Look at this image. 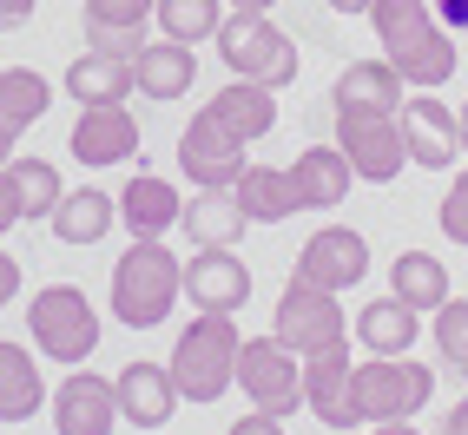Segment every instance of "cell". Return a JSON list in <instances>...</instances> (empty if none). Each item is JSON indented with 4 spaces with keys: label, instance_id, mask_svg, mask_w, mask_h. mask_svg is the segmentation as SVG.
<instances>
[{
    "label": "cell",
    "instance_id": "6da1fadb",
    "mask_svg": "<svg viewBox=\"0 0 468 435\" xmlns=\"http://www.w3.org/2000/svg\"><path fill=\"white\" fill-rule=\"evenodd\" d=\"M369 27H377L383 59L416 92H435L455 73V40H449V27L435 20L429 0H369Z\"/></svg>",
    "mask_w": 468,
    "mask_h": 435
},
{
    "label": "cell",
    "instance_id": "7a4b0ae2",
    "mask_svg": "<svg viewBox=\"0 0 468 435\" xmlns=\"http://www.w3.org/2000/svg\"><path fill=\"white\" fill-rule=\"evenodd\" d=\"M178 291H185V271L159 238H133L126 258L112 264V317L126 330H159Z\"/></svg>",
    "mask_w": 468,
    "mask_h": 435
},
{
    "label": "cell",
    "instance_id": "3957f363",
    "mask_svg": "<svg viewBox=\"0 0 468 435\" xmlns=\"http://www.w3.org/2000/svg\"><path fill=\"white\" fill-rule=\"evenodd\" d=\"M238 317H225V310H198L192 324L178 330V350H172V383L185 402H218L231 383H238Z\"/></svg>",
    "mask_w": 468,
    "mask_h": 435
},
{
    "label": "cell",
    "instance_id": "277c9868",
    "mask_svg": "<svg viewBox=\"0 0 468 435\" xmlns=\"http://www.w3.org/2000/svg\"><path fill=\"white\" fill-rule=\"evenodd\" d=\"M27 330H34V350L47 363H86L92 350H100V310L86 303L80 284H47L34 291V303H27Z\"/></svg>",
    "mask_w": 468,
    "mask_h": 435
},
{
    "label": "cell",
    "instance_id": "5b68a950",
    "mask_svg": "<svg viewBox=\"0 0 468 435\" xmlns=\"http://www.w3.org/2000/svg\"><path fill=\"white\" fill-rule=\"evenodd\" d=\"M211 47H218L231 80H264V86H291L297 80V47H291V34L271 27V14H225Z\"/></svg>",
    "mask_w": 468,
    "mask_h": 435
},
{
    "label": "cell",
    "instance_id": "8992f818",
    "mask_svg": "<svg viewBox=\"0 0 468 435\" xmlns=\"http://www.w3.org/2000/svg\"><path fill=\"white\" fill-rule=\"evenodd\" d=\"M350 396H356V422H410L435 396V369L410 356H377V363H356Z\"/></svg>",
    "mask_w": 468,
    "mask_h": 435
},
{
    "label": "cell",
    "instance_id": "52a82bcc",
    "mask_svg": "<svg viewBox=\"0 0 468 435\" xmlns=\"http://www.w3.org/2000/svg\"><path fill=\"white\" fill-rule=\"evenodd\" d=\"M238 389L251 396V409L291 416L303 402V356L284 350L277 336H251V344L238 350Z\"/></svg>",
    "mask_w": 468,
    "mask_h": 435
},
{
    "label": "cell",
    "instance_id": "ba28073f",
    "mask_svg": "<svg viewBox=\"0 0 468 435\" xmlns=\"http://www.w3.org/2000/svg\"><path fill=\"white\" fill-rule=\"evenodd\" d=\"M336 145L350 159V172L369 178V185H389L410 165V139H402L396 112H336Z\"/></svg>",
    "mask_w": 468,
    "mask_h": 435
},
{
    "label": "cell",
    "instance_id": "9c48e42d",
    "mask_svg": "<svg viewBox=\"0 0 468 435\" xmlns=\"http://www.w3.org/2000/svg\"><path fill=\"white\" fill-rule=\"evenodd\" d=\"M244 165H251V159H244V139L205 106L192 126H185V139H178V172L192 178L198 192H231Z\"/></svg>",
    "mask_w": 468,
    "mask_h": 435
},
{
    "label": "cell",
    "instance_id": "30bf717a",
    "mask_svg": "<svg viewBox=\"0 0 468 435\" xmlns=\"http://www.w3.org/2000/svg\"><path fill=\"white\" fill-rule=\"evenodd\" d=\"M271 336L297 356H317L324 344H336L343 336V310H336V291H317L303 284V277H291L284 297H277V317H271Z\"/></svg>",
    "mask_w": 468,
    "mask_h": 435
},
{
    "label": "cell",
    "instance_id": "8fae6325",
    "mask_svg": "<svg viewBox=\"0 0 468 435\" xmlns=\"http://www.w3.org/2000/svg\"><path fill=\"white\" fill-rule=\"evenodd\" d=\"M291 277H303V284H317V291H350L369 277V244L363 231L350 225H324V231H310L303 238V251L291 264Z\"/></svg>",
    "mask_w": 468,
    "mask_h": 435
},
{
    "label": "cell",
    "instance_id": "7c38bea8",
    "mask_svg": "<svg viewBox=\"0 0 468 435\" xmlns=\"http://www.w3.org/2000/svg\"><path fill=\"white\" fill-rule=\"evenodd\" d=\"M350 377H356L350 336H336V344H324L317 356H303V402H310V416H317V422H330V429H363V422H356Z\"/></svg>",
    "mask_w": 468,
    "mask_h": 435
},
{
    "label": "cell",
    "instance_id": "4fadbf2b",
    "mask_svg": "<svg viewBox=\"0 0 468 435\" xmlns=\"http://www.w3.org/2000/svg\"><path fill=\"white\" fill-rule=\"evenodd\" d=\"M396 119H402V139H410V165H422V172H449L468 152L462 145V119L442 100H429V92H410Z\"/></svg>",
    "mask_w": 468,
    "mask_h": 435
},
{
    "label": "cell",
    "instance_id": "5bb4252c",
    "mask_svg": "<svg viewBox=\"0 0 468 435\" xmlns=\"http://www.w3.org/2000/svg\"><path fill=\"white\" fill-rule=\"evenodd\" d=\"M53 429L59 435H112L119 429V383L92 377V369H67V383L53 389Z\"/></svg>",
    "mask_w": 468,
    "mask_h": 435
},
{
    "label": "cell",
    "instance_id": "9a60e30c",
    "mask_svg": "<svg viewBox=\"0 0 468 435\" xmlns=\"http://www.w3.org/2000/svg\"><path fill=\"white\" fill-rule=\"evenodd\" d=\"M185 297H192V310H225V317H238V310L251 303V264H244L231 244H205V251L185 264Z\"/></svg>",
    "mask_w": 468,
    "mask_h": 435
},
{
    "label": "cell",
    "instance_id": "2e32d148",
    "mask_svg": "<svg viewBox=\"0 0 468 435\" xmlns=\"http://www.w3.org/2000/svg\"><path fill=\"white\" fill-rule=\"evenodd\" d=\"M67 152H73L80 165H126L133 152H139V119L126 106H86L73 119Z\"/></svg>",
    "mask_w": 468,
    "mask_h": 435
},
{
    "label": "cell",
    "instance_id": "e0dca14e",
    "mask_svg": "<svg viewBox=\"0 0 468 435\" xmlns=\"http://www.w3.org/2000/svg\"><path fill=\"white\" fill-rule=\"evenodd\" d=\"M59 198H67L59 165H47V159H14V165H0V231H7V225H27V218H53Z\"/></svg>",
    "mask_w": 468,
    "mask_h": 435
},
{
    "label": "cell",
    "instance_id": "ac0fdd59",
    "mask_svg": "<svg viewBox=\"0 0 468 435\" xmlns=\"http://www.w3.org/2000/svg\"><path fill=\"white\" fill-rule=\"evenodd\" d=\"M119 422L133 429H165L178 409V383H172V363H126L119 369Z\"/></svg>",
    "mask_w": 468,
    "mask_h": 435
},
{
    "label": "cell",
    "instance_id": "d6986e66",
    "mask_svg": "<svg viewBox=\"0 0 468 435\" xmlns=\"http://www.w3.org/2000/svg\"><path fill=\"white\" fill-rule=\"evenodd\" d=\"M284 178H291L297 211H330V205H343V192L356 185L350 159H343V145H310V152H297Z\"/></svg>",
    "mask_w": 468,
    "mask_h": 435
},
{
    "label": "cell",
    "instance_id": "ffe728a7",
    "mask_svg": "<svg viewBox=\"0 0 468 435\" xmlns=\"http://www.w3.org/2000/svg\"><path fill=\"white\" fill-rule=\"evenodd\" d=\"M330 100H336V112H402L410 80H402L389 59H350V67L336 73Z\"/></svg>",
    "mask_w": 468,
    "mask_h": 435
},
{
    "label": "cell",
    "instance_id": "44dd1931",
    "mask_svg": "<svg viewBox=\"0 0 468 435\" xmlns=\"http://www.w3.org/2000/svg\"><path fill=\"white\" fill-rule=\"evenodd\" d=\"M159 14V0H86L80 27H86V47H106V53H126L145 47V27Z\"/></svg>",
    "mask_w": 468,
    "mask_h": 435
},
{
    "label": "cell",
    "instance_id": "7402d4cb",
    "mask_svg": "<svg viewBox=\"0 0 468 435\" xmlns=\"http://www.w3.org/2000/svg\"><path fill=\"white\" fill-rule=\"evenodd\" d=\"M126 86H133V53L86 47L73 67H67V92H73L80 106H126Z\"/></svg>",
    "mask_w": 468,
    "mask_h": 435
},
{
    "label": "cell",
    "instance_id": "603a6c76",
    "mask_svg": "<svg viewBox=\"0 0 468 435\" xmlns=\"http://www.w3.org/2000/svg\"><path fill=\"white\" fill-rule=\"evenodd\" d=\"M192 80H198V53L178 40H152L133 53V86L145 100H178V92H192Z\"/></svg>",
    "mask_w": 468,
    "mask_h": 435
},
{
    "label": "cell",
    "instance_id": "cb8c5ba5",
    "mask_svg": "<svg viewBox=\"0 0 468 435\" xmlns=\"http://www.w3.org/2000/svg\"><path fill=\"white\" fill-rule=\"evenodd\" d=\"M178 211H185L178 185L152 178V172H139L126 192H119V218H126V231H133V238H165V231L178 225Z\"/></svg>",
    "mask_w": 468,
    "mask_h": 435
},
{
    "label": "cell",
    "instance_id": "d4e9b609",
    "mask_svg": "<svg viewBox=\"0 0 468 435\" xmlns=\"http://www.w3.org/2000/svg\"><path fill=\"white\" fill-rule=\"evenodd\" d=\"M225 126L251 145V139H264L271 126H277V86H264V80H225V92L218 100H205Z\"/></svg>",
    "mask_w": 468,
    "mask_h": 435
},
{
    "label": "cell",
    "instance_id": "484cf974",
    "mask_svg": "<svg viewBox=\"0 0 468 435\" xmlns=\"http://www.w3.org/2000/svg\"><path fill=\"white\" fill-rule=\"evenodd\" d=\"M112 218H119V198L112 192H100V185H80V192H67L53 205V238L59 244H100L106 231H112Z\"/></svg>",
    "mask_w": 468,
    "mask_h": 435
},
{
    "label": "cell",
    "instance_id": "4316f807",
    "mask_svg": "<svg viewBox=\"0 0 468 435\" xmlns=\"http://www.w3.org/2000/svg\"><path fill=\"white\" fill-rule=\"evenodd\" d=\"M244 225H251V218H244V205L231 198V192H198V198H185V211H178V231L198 244H231L238 251V238H244Z\"/></svg>",
    "mask_w": 468,
    "mask_h": 435
},
{
    "label": "cell",
    "instance_id": "83f0119b",
    "mask_svg": "<svg viewBox=\"0 0 468 435\" xmlns=\"http://www.w3.org/2000/svg\"><path fill=\"white\" fill-rule=\"evenodd\" d=\"M40 402H47V383H40L34 350L0 344V422H27V416H40Z\"/></svg>",
    "mask_w": 468,
    "mask_h": 435
},
{
    "label": "cell",
    "instance_id": "f1b7e54d",
    "mask_svg": "<svg viewBox=\"0 0 468 435\" xmlns=\"http://www.w3.org/2000/svg\"><path fill=\"white\" fill-rule=\"evenodd\" d=\"M389 297H402L410 310H442L449 303V264L429 251H402L389 264Z\"/></svg>",
    "mask_w": 468,
    "mask_h": 435
},
{
    "label": "cell",
    "instance_id": "f546056e",
    "mask_svg": "<svg viewBox=\"0 0 468 435\" xmlns=\"http://www.w3.org/2000/svg\"><path fill=\"white\" fill-rule=\"evenodd\" d=\"M231 198L244 205V218H251V225H284V218L297 211L291 178L277 172V165H244L238 185H231Z\"/></svg>",
    "mask_w": 468,
    "mask_h": 435
},
{
    "label": "cell",
    "instance_id": "4dcf8cb0",
    "mask_svg": "<svg viewBox=\"0 0 468 435\" xmlns=\"http://www.w3.org/2000/svg\"><path fill=\"white\" fill-rule=\"evenodd\" d=\"M356 336L369 344V356H410V344H416V310L402 303V297H377L356 317Z\"/></svg>",
    "mask_w": 468,
    "mask_h": 435
},
{
    "label": "cell",
    "instance_id": "1f68e13d",
    "mask_svg": "<svg viewBox=\"0 0 468 435\" xmlns=\"http://www.w3.org/2000/svg\"><path fill=\"white\" fill-rule=\"evenodd\" d=\"M159 34L178 40V47H205L218 34V20H225V0H159Z\"/></svg>",
    "mask_w": 468,
    "mask_h": 435
},
{
    "label": "cell",
    "instance_id": "d6a6232c",
    "mask_svg": "<svg viewBox=\"0 0 468 435\" xmlns=\"http://www.w3.org/2000/svg\"><path fill=\"white\" fill-rule=\"evenodd\" d=\"M47 106H53L47 73H34V67L0 73V119H7V126H34V119H47Z\"/></svg>",
    "mask_w": 468,
    "mask_h": 435
},
{
    "label": "cell",
    "instance_id": "836d02e7",
    "mask_svg": "<svg viewBox=\"0 0 468 435\" xmlns=\"http://www.w3.org/2000/svg\"><path fill=\"white\" fill-rule=\"evenodd\" d=\"M435 356H442V369H455L468 383V297H449L435 310Z\"/></svg>",
    "mask_w": 468,
    "mask_h": 435
},
{
    "label": "cell",
    "instance_id": "e575fe53",
    "mask_svg": "<svg viewBox=\"0 0 468 435\" xmlns=\"http://www.w3.org/2000/svg\"><path fill=\"white\" fill-rule=\"evenodd\" d=\"M442 238H455V244H468V165L455 172V185L442 192Z\"/></svg>",
    "mask_w": 468,
    "mask_h": 435
},
{
    "label": "cell",
    "instance_id": "d590c367",
    "mask_svg": "<svg viewBox=\"0 0 468 435\" xmlns=\"http://www.w3.org/2000/svg\"><path fill=\"white\" fill-rule=\"evenodd\" d=\"M429 7H435V20H442L449 34H462V40H468V0H429Z\"/></svg>",
    "mask_w": 468,
    "mask_h": 435
},
{
    "label": "cell",
    "instance_id": "8d00e7d4",
    "mask_svg": "<svg viewBox=\"0 0 468 435\" xmlns=\"http://www.w3.org/2000/svg\"><path fill=\"white\" fill-rule=\"evenodd\" d=\"M14 291H20V258H14V251H0V310L14 303Z\"/></svg>",
    "mask_w": 468,
    "mask_h": 435
},
{
    "label": "cell",
    "instance_id": "74e56055",
    "mask_svg": "<svg viewBox=\"0 0 468 435\" xmlns=\"http://www.w3.org/2000/svg\"><path fill=\"white\" fill-rule=\"evenodd\" d=\"M231 435H284V422L258 409V416H238V422H231Z\"/></svg>",
    "mask_w": 468,
    "mask_h": 435
},
{
    "label": "cell",
    "instance_id": "f35d334b",
    "mask_svg": "<svg viewBox=\"0 0 468 435\" xmlns=\"http://www.w3.org/2000/svg\"><path fill=\"white\" fill-rule=\"evenodd\" d=\"M27 14H34V0H0V27H20Z\"/></svg>",
    "mask_w": 468,
    "mask_h": 435
},
{
    "label": "cell",
    "instance_id": "ab89813d",
    "mask_svg": "<svg viewBox=\"0 0 468 435\" xmlns=\"http://www.w3.org/2000/svg\"><path fill=\"white\" fill-rule=\"evenodd\" d=\"M442 435H468V396H462V402H455V409L442 416Z\"/></svg>",
    "mask_w": 468,
    "mask_h": 435
},
{
    "label": "cell",
    "instance_id": "60d3db41",
    "mask_svg": "<svg viewBox=\"0 0 468 435\" xmlns=\"http://www.w3.org/2000/svg\"><path fill=\"white\" fill-rule=\"evenodd\" d=\"M14 139H20V126H7V119H0V165H14Z\"/></svg>",
    "mask_w": 468,
    "mask_h": 435
},
{
    "label": "cell",
    "instance_id": "b9f144b4",
    "mask_svg": "<svg viewBox=\"0 0 468 435\" xmlns=\"http://www.w3.org/2000/svg\"><path fill=\"white\" fill-rule=\"evenodd\" d=\"M330 14H369V0H324Z\"/></svg>",
    "mask_w": 468,
    "mask_h": 435
},
{
    "label": "cell",
    "instance_id": "7bdbcfd3",
    "mask_svg": "<svg viewBox=\"0 0 468 435\" xmlns=\"http://www.w3.org/2000/svg\"><path fill=\"white\" fill-rule=\"evenodd\" d=\"M277 0H231V14H271Z\"/></svg>",
    "mask_w": 468,
    "mask_h": 435
},
{
    "label": "cell",
    "instance_id": "ee69618b",
    "mask_svg": "<svg viewBox=\"0 0 468 435\" xmlns=\"http://www.w3.org/2000/svg\"><path fill=\"white\" fill-rule=\"evenodd\" d=\"M383 435H422L416 422H383Z\"/></svg>",
    "mask_w": 468,
    "mask_h": 435
},
{
    "label": "cell",
    "instance_id": "f6af8a7d",
    "mask_svg": "<svg viewBox=\"0 0 468 435\" xmlns=\"http://www.w3.org/2000/svg\"><path fill=\"white\" fill-rule=\"evenodd\" d=\"M462 145H468V100H462Z\"/></svg>",
    "mask_w": 468,
    "mask_h": 435
}]
</instances>
